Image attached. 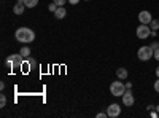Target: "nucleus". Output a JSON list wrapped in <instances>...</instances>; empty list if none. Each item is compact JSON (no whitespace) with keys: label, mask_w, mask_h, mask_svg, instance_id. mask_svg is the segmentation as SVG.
<instances>
[{"label":"nucleus","mask_w":159,"mask_h":118,"mask_svg":"<svg viewBox=\"0 0 159 118\" xmlns=\"http://www.w3.org/2000/svg\"><path fill=\"white\" fill-rule=\"evenodd\" d=\"M107 113H108L110 118H116V116H119V115H121V107H119V104H116V102L110 104V106L107 107Z\"/></svg>","instance_id":"423d86ee"},{"label":"nucleus","mask_w":159,"mask_h":118,"mask_svg":"<svg viewBox=\"0 0 159 118\" xmlns=\"http://www.w3.org/2000/svg\"><path fill=\"white\" fill-rule=\"evenodd\" d=\"M156 112H157V113H159V106H156Z\"/></svg>","instance_id":"393cba45"},{"label":"nucleus","mask_w":159,"mask_h":118,"mask_svg":"<svg viewBox=\"0 0 159 118\" xmlns=\"http://www.w3.org/2000/svg\"><path fill=\"white\" fill-rule=\"evenodd\" d=\"M65 16H67V10H65L64 7H59V8L54 11V18H57V19H64Z\"/></svg>","instance_id":"9d476101"},{"label":"nucleus","mask_w":159,"mask_h":118,"mask_svg":"<svg viewBox=\"0 0 159 118\" xmlns=\"http://www.w3.org/2000/svg\"><path fill=\"white\" fill-rule=\"evenodd\" d=\"M19 53H21V56H22L24 59H27V58H30V48H29V46H22Z\"/></svg>","instance_id":"f8f14e48"},{"label":"nucleus","mask_w":159,"mask_h":118,"mask_svg":"<svg viewBox=\"0 0 159 118\" xmlns=\"http://www.w3.org/2000/svg\"><path fill=\"white\" fill-rule=\"evenodd\" d=\"M27 62H29V65H30V69H34L35 65H37V62H35L34 59H30V58H27Z\"/></svg>","instance_id":"a211bd4d"},{"label":"nucleus","mask_w":159,"mask_h":118,"mask_svg":"<svg viewBox=\"0 0 159 118\" xmlns=\"http://www.w3.org/2000/svg\"><path fill=\"white\" fill-rule=\"evenodd\" d=\"M121 97H123V104H124L126 107H132V106H134L135 99H134V94H132L130 89H126V93H124Z\"/></svg>","instance_id":"0eeeda50"},{"label":"nucleus","mask_w":159,"mask_h":118,"mask_svg":"<svg viewBox=\"0 0 159 118\" xmlns=\"http://www.w3.org/2000/svg\"><path fill=\"white\" fill-rule=\"evenodd\" d=\"M24 58L21 56V53L19 54H10L8 58H7V65L11 69V70H19L21 67H22V64H24V61H22Z\"/></svg>","instance_id":"f03ea898"},{"label":"nucleus","mask_w":159,"mask_h":118,"mask_svg":"<svg viewBox=\"0 0 159 118\" xmlns=\"http://www.w3.org/2000/svg\"><path fill=\"white\" fill-rule=\"evenodd\" d=\"M126 85L123 83V82H113L111 85H110V93H111V96H123L124 93H126Z\"/></svg>","instance_id":"20e7f679"},{"label":"nucleus","mask_w":159,"mask_h":118,"mask_svg":"<svg viewBox=\"0 0 159 118\" xmlns=\"http://www.w3.org/2000/svg\"><path fill=\"white\" fill-rule=\"evenodd\" d=\"M78 2H80V0H69V3H70V5H76Z\"/></svg>","instance_id":"5701e85b"},{"label":"nucleus","mask_w":159,"mask_h":118,"mask_svg":"<svg viewBox=\"0 0 159 118\" xmlns=\"http://www.w3.org/2000/svg\"><path fill=\"white\" fill-rule=\"evenodd\" d=\"M15 37H16V40L19 43H32L35 40V32L32 29H29V27H19L16 31Z\"/></svg>","instance_id":"f257e3e1"},{"label":"nucleus","mask_w":159,"mask_h":118,"mask_svg":"<svg viewBox=\"0 0 159 118\" xmlns=\"http://www.w3.org/2000/svg\"><path fill=\"white\" fill-rule=\"evenodd\" d=\"M151 48H153V50H157V48H159V43H157V42H154V43L151 45Z\"/></svg>","instance_id":"4be33fe9"},{"label":"nucleus","mask_w":159,"mask_h":118,"mask_svg":"<svg viewBox=\"0 0 159 118\" xmlns=\"http://www.w3.org/2000/svg\"><path fill=\"white\" fill-rule=\"evenodd\" d=\"M156 75H157V78H159V67H156Z\"/></svg>","instance_id":"b1692460"},{"label":"nucleus","mask_w":159,"mask_h":118,"mask_svg":"<svg viewBox=\"0 0 159 118\" xmlns=\"http://www.w3.org/2000/svg\"><path fill=\"white\" fill-rule=\"evenodd\" d=\"M154 56V50L151 46H140L137 51V58L140 61H150Z\"/></svg>","instance_id":"7ed1b4c3"},{"label":"nucleus","mask_w":159,"mask_h":118,"mask_svg":"<svg viewBox=\"0 0 159 118\" xmlns=\"http://www.w3.org/2000/svg\"><path fill=\"white\" fill-rule=\"evenodd\" d=\"M25 8H27V7L24 5V0H18V2L15 3V7H13V13L19 16V15H22V13L25 11Z\"/></svg>","instance_id":"1a4fd4ad"},{"label":"nucleus","mask_w":159,"mask_h":118,"mask_svg":"<svg viewBox=\"0 0 159 118\" xmlns=\"http://www.w3.org/2000/svg\"><path fill=\"white\" fill-rule=\"evenodd\" d=\"M150 29H151V31H157V29H159V21H157V19H151Z\"/></svg>","instance_id":"4468645a"},{"label":"nucleus","mask_w":159,"mask_h":118,"mask_svg":"<svg viewBox=\"0 0 159 118\" xmlns=\"http://www.w3.org/2000/svg\"><path fill=\"white\" fill-rule=\"evenodd\" d=\"M48 8H49V11H52V13H54V11H56V10H57V8H59V7H57V5H56V3H54V2H52V3H51V5H49V7H48Z\"/></svg>","instance_id":"f3484780"},{"label":"nucleus","mask_w":159,"mask_h":118,"mask_svg":"<svg viewBox=\"0 0 159 118\" xmlns=\"http://www.w3.org/2000/svg\"><path fill=\"white\" fill-rule=\"evenodd\" d=\"M153 58H154L156 61H159V48H157V50H154V56H153Z\"/></svg>","instance_id":"412c9836"},{"label":"nucleus","mask_w":159,"mask_h":118,"mask_svg":"<svg viewBox=\"0 0 159 118\" xmlns=\"http://www.w3.org/2000/svg\"><path fill=\"white\" fill-rule=\"evenodd\" d=\"M57 7H62V5H65V2H69V0H52Z\"/></svg>","instance_id":"dca6fc26"},{"label":"nucleus","mask_w":159,"mask_h":118,"mask_svg":"<svg viewBox=\"0 0 159 118\" xmlns=\"http://www.w3.org/2000/svg\"><path fill=\"white\" fill-rule=\"evenodd\" d=\"M5 106H7V96L0 94V107H5Z\"/></svg>","instance_id":"2eb2a0df"},{"label":"nucleus","mask_w":159,"mask_h":118,"mask_svg":"<svg viewBox=\"0 0 159 118\" xmlns=\"http://www.w3.org/2000/svg\"><path fill=\"white\" fill-rule=\"evenodd\" d=\"M107 116H108L107 112H99V113H97V118H107Z\"/></svg>","instance_id":"6ab92c4d"},{"label":"nucleus","mask_w":159,"mask_h":118,"mask_svg":"<svg viewBox=\"0 0 159 118\" xmlns=\"http://www.w3.org/2000/svg\"><path fill=\"white\" fill-rule=\"evenodd\" d=\"M84 2H86V0H84Z\"/></svg>","instance_id":"a878e982"},{"label":"nucleus","mask_w":159,"mask_h":118,"mask_svg":"<svg viewBox=\"0 0 159 118\" xmlns=\"http://www.w3.org/2000/svg\"><path fill=\"white\" fill-rule=\"evenodd\" d=\"M151 34V29L148 24H140L137 27V38H140V40H145V38H148Z\"/></svg>","instance_id":"39448f33"},{"label":"nucleus","mask_w":159,"mask_h":118,"mask_svg":"<svg viewBox=\"0 0 159 118\" xmlns=\"http://www.w3.org/2000/svg\"><path fill=\"white\" fill-rule=\"evenodd\" d=\"M24 5L27 8H35L38 5V0H24Z\"/></svg>","instance_id":"ddd939ff"},{"label":"nucleus","mask_w":159,"mask_h":118,"mask_svg":"<svg viewBox=\"0 0 159 118\" xmlns=\"http://www.w3.org/2000/svg\"><path fill=\"white\" fill-rule=\"evenodd\" d=\"M127 75H129L127 69H124V67H119V69H116V77L119 78V80H126Z\"/></svg>","instance_id":"9b49d317"},{"label":"nucleus","mask_w":159,"mask_h":118,"mask_svg":"<svg viewBox=\"0 0 159 118\" xmlns=\"http://www.w3.org/2000/svg\"><path fill=\"white\" fill-rule=\"evenodd\" d=\"M151 19H153V16H151V13H150L148 10H143V11L139 13V21H140V24H148V26H150Z\"/></svg>","instance_id":"6e6552de"},{"label":"nucleus","mask_w":159,"mask_h":118,"mask_svg":"<svg viewBox=\"0 0 159 118\" xmlns=\"http://www.w3.org/2000/svg\"><path fill=\"white\" fill-rule=\"evenodd\" d=\"M154 91H156V93H159V78L154 82Z\"/></svg>","instance_id":"aec40b11"}]
</instances>
